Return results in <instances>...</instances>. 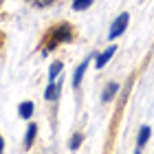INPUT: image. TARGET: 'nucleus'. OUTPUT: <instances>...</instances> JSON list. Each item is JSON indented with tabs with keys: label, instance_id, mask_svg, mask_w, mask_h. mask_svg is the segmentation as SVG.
<instances>
[{
	"label": "nucleus",
	"instance_id": "4468645a",
	"mask_svg": "<svg viewBox=\"0 0 154 154\" xmlns=\"http://www.w3.org/2000/svg\"><path fill=\"white\" fill-rule=\"evenodd\" d=\"M134 154H141V148H139V150H137V152H134Z\"/></svg>",
	"mask_w": 154,
	"mask_h": 154
},
{
	"label": "nucleus",
	"instance_id": "f03ea898",
	"mask_svg": "<svg viewBox=\"0 0 154 154\" xmlns=\"http://www.w3.org/2000/svg\"><path fill=\"white\" fill-rule=\"evenodd\" d=\"M128 22H130V13L128 11H123L121 16H117V20L112 22V26H110V31H108V38L115 40L119 35H123V31L128 29Z\"/></svg>",
	"mask_w": 154,
	"mask_h": 154
},
{
	"label": "nucleus",
	"instance_id": "7ed1b4c3",
	"mask_svg": "<svg viewBox=\"0 0 154 154\" xmlns=\"http://www.w3.org/2000/svg\"><path fill=\"white\" fill-rule=\"evenodd\" d=\"M115 53H117V46H115V44H112V46H108L103 53H99V55H97L95 66H97V68H103V66H106L110 60H112V55H115Z\"/></svg>",
	"mask_w": 154,
	"mask_h": 154
},
{
	"label": "nucleus",
	"instance_id": "ddd939ff",
	"mask_svg": "<svg viewBox=\"0 0 154 154\" xmlns=\"http://www.w3.org/2000/svg\"><path fill=\"white\" fill-rule=\"evenodd\" d=\"M2 150H5V141H2V137H0V154H2Z\"/></svg>",
	"mask_w": 154,
	"mask_h": 154
},
{
	"label": "nucleus",
	"instance_id": "20e7f679",
	"mask_svg": "<svg viewBox=\"0 0 154 154\" xmlns=\"http://www.w3.org/2000/svg\"><path fill=\"white\" fill-rule=\"evenodd\" d=\"M119 82H108L106 84V88H103V93H101V101L103 103H108V101H112L115 99V95L119 93Z\"/></svg>",
	"mask_w": 154,
	"mask_h": 154
},
{
	"label": "nucleus",
	"instance_id": "1a4fd4ad",
	"mask_svg": "<svg viewBox=\"0 0 154 154\" xmlns=\"http://www.w3.org/2000/svg\"><path fill=\"white\" fill-rule=\"evenodd\" d=\"M62 71H64V62H53V64H51V68H48V82H55V79H57V75L62 73Z\"/></svg>",
	"mask_w": 154,
	"mask_h": 154
},
{
	"label": "nucleus",
	"instance_id": "dca6fc26",
	"mask_svg": "<svg viewBox=\"0 0 154 154\" xmlns=\"http://www.w3.org/2000/svg\"><path fill=\"white\" fill-rule=\"evenodd\" d=\"M0 2H2V0H0Z\"/></svg>",
	"mask_w": 154,
	"mask_h": 154
},
{
	"label": "nucleus",
	"instance_id": "9d476101",
	"mask_svg": "<svg viewBox=\"0 0 154 154\" xmlns=\"http://www.w3.org/2000/svg\"><path fill=\"white\" fill-rule=\"evenodd\" d=\"M82 141H84V134H82V132H75V134L71 137V141H68V150L75 152V150L82 145Z\"/></svg>",
	"mask_w": 154,
	"mask_h": 154
},
{
	"label": "nucleus",
	"instance_id": "6e6552de",
	"mask_svg": "<svg viewBox=\"0 0 154 154\" xmlns=\"http://www.w3.org/2000/svg\"><path fill=\"white\" fill-rule=\"evenodd\" d=\"M18 115L22 119H31L33 117V101H22L18 106Z\"/></svg>",
	"mask_w": 154,
	"mask_h": 154
},
{
	"label": "nucleus",
	"instance_id": "423d86ee",
	"mask_svg": "<svg viewBox=\"0 0 154 154\" xmlns=\"http://www.w3.org/2000/svg\"><path fill=\"white\" fill-rule=\"evenodd\" d=\"M35 134H38V125L35 123H29V128H26V137H24V150H31L33 141H35Z\"/></svg>",
	"mask_w": 154,
	"mask_h": 154
},
{
	"label": "nucleus",
	"instance_id": "2eb2a0df",
	"mask_svg": "<svg viewBox=\"0 0 154 154\" xmlns=\"http://www.w3.org/2000/svg\"><path fill=\"white\" fill-rule=\"evenodd\" d=\"M29 2H33V0H29Z\"/></svg>",
	"mask_w": 154,
	"mask_h": 154
},
{
	"label": "nucleus",
	"instance_id": "39448f33",
	"mask_svg": "<svg viewBox=\"0 0 154 154\" xmlns=\"http://www.w3.org/2000/svg\"><path fill=\"white\" fill-rule=\"evenodd\" d=\"M88 64H90V55H88V57L84 60L77 68H75V73H73V88H79V84H82V79H84V73H86Z\"/></svg>",
	"mask_w": 154,
	"mask_h": 154
},
{
	"label": "nucleus",
	"instance_id": "9b49d317",
	"mask_svg": "<svg viewBox=\"0 0 154 154\" xmlns=\"http://www.w3.org/2000/svg\"><path fill=\"white\" fill-rule=\"evenodd\" d=\"M95 0H73V11H86Z\"/></svg>",
	"mask_w": 154,
	"mask_h": 154
},
{
	"label": "nucleus",
	"instance_id": "f257e3e1",
	"mask_svg": "<svg viewBox=\"0 0 154 154\" xmlns=\"http://www.w3.org/2000/svg\"><path fill=\"white\" fill-rule=\"evenodd\" d=\"M73 38H75V26L73 24H68V22L53 24L51 29H48L44 42H42V44L46 46V48H42V55L51 53L53 48H57L60 44H68V42H73Z\"/></svg>",
	"mask_w": 154,
	"mask_h": 154
},
{
	"label": "nucleus",
	"instance_id": "0eeeda50",
	"mask_svg": "<svg viewBox=\"0 0 154 154\" xmlns=\"http://www.w3.org/2000/svg\"><path fill=\"white\" fill-rule=\"evenodd\" d=\"M150 134H152V128H150V125H141L139 137H137V148H143V145L150 141Z\"/></svg>",
	"mask_w": 154,
	"mask_h": 154
},
{
	"label": "nucleus",
	"instance_id": "f8f14e48",
	"mask_svg": "<svg viewBox=\"0 0 154 154\" xmlns=\"http://www.w3.org/2000/svg\"><path fill=\"white\" fill-rule=\"evenodd\" d=\"M51 2H55V0H33V5H35L38 9H42V7H48Z\"/></svg>",
	"mask_w": 154,
	"mask_h": 154
}]
</instances>
